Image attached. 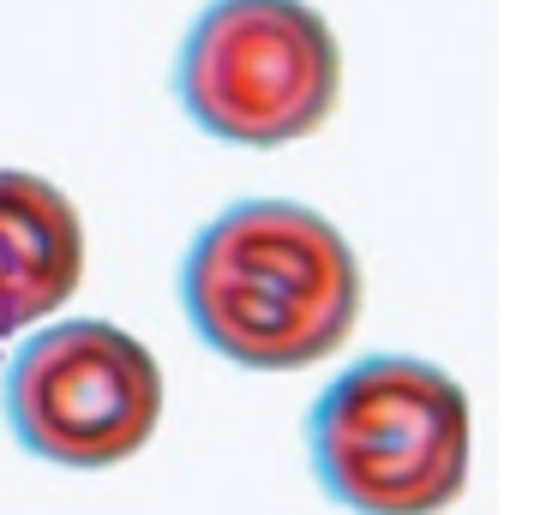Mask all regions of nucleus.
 <instances>
[{
    "instance_id": "nucleus-1",
    "label": "nucleus",
    "mask_w": 558,
    "mask_h": 515,
    "mask_svg": "<svg viewBox=\"0 0 558 515\" xmlns=\"http://www.w3.org/2000/svg\"><path fill=\"white\" fill-rule=\"evenodd\" d=\"M181 299L198 342L246 371L337 354L361 318V263L318 210L246 198L193 240Z\"/></svg>"
},
{
    "instance_id": "nucleus-2",
    "label": "nucleus",
    "mask_w": 558,
    "mask_h": 515,
    "mask_svg": "<svg viewBox=\"0 0 558 515\" xmlns=\"http://www.w3.org/2000/svg\"><path fill=\"white\" fill-rule=\"evenodd\" d=\"M318 486L354 515H438L469 486V395L450 371L378 354L306 414Z\"/></svg>"
},
{
    "instance_id": "nucleus-3",
    "label": "nucleus",
    "mask_w": 558,
    "mask_h": 515,
    "mask_svg": "<svg viewBox=\"0 0 558 515\" xmlns=\"http://www.w3.org/2000/svg\"><path fill=\"white\" fill-rule=\"evenodd\" d=\"M337 90V36L306 0H210L174 66V96L193 126L253 150L318 132Z\"/></svg>"
},
{
    "instance_id": "nucleus-4",
    "label": "nucleus",
    "mask_w": 558,
    "mask_h": 515,
    "mask_svg": "<svg viewBox=\"0 0 558 515\" xmlns=\"http://www.w3.org/2000/svg\"><path fill=\"white\" fill-rule=\"evenodd\" d=\"M162 371L138 335L109 318L37 330L7 366V426L54 467H114L150 443Z\"/></svg>"
},
{
    "instance_id": "nucleus-5",
    "label": "nucleus",
    "mask_w": 558,
    "mask_h": 515,
    "mask_svg": "<svg viewBox=\"0 0 558 515\" xmlns=\"http://www.w3.org/2000/svg\"><path fill=\"white\" fill-rule=\"evenodd\" d=\"M85 275V222L54 180L0 168V335H19L73 299Z\"/></svg>"
}]
</instances>
